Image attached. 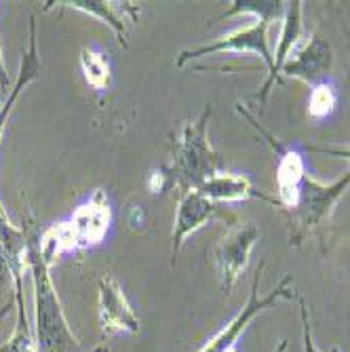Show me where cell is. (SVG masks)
I'll use <instances>...</instances> for the list:
<instances>
[{"mask_svg": "<svg viewBox=\"0 0 350 352\" xmlns=\"http://www.w3.org/2000/svg\"><path fill=\"white\" fill-rule=\"evenodd\" d=\"M211 120V104L205 106L199 120H188L184 124L182 138L175 144L173 161L154 175L161 177L163 190H177L184 197L186 192L199 190L207 179L221 171V156L211 148L207 129Z\"/></svg>", "mask_w": 350, "mask_h": 352, "instance_id": "obj_1", "label": "cell"}, {"mask_svg": "<svg viewBox=\"0 0 350 352\" xmlns=\"http://www.w3.org/2000/svg\"><path fill=\"white\" fill-rule=\"evenodd\" d=\"M300 302V314H302V327H304V352H316L314 344H312V336H310V321H308V308L304 304L302 298H298Z\"/></svg>", "mask_w": 350, "mask_h": 352, "instance_id": "obj_21", "label": "cell"}, {"mask_svg": "<svg viewBox=\"0 0 350 352\" xmlns=\"http://www.w3.org/2000/svg\"><path fill=\"white\" fill-rule=\"evenodd\" d=\"M199 192L203 197H207L213 203H239V201H249V199H256V201H264L268 205H272L274 209H278V201L276 197L266 195L264 190L256 188L251 184L249 177L239 175V173H226V171H219L217 175H213L211 179H207Z\"/></svg>", "mask_w": 350, "mask_h": 352, "instance_id": "obj_12", "label": "cell"}, {"mask_svg": "<svg viewBox=\"0 0 350 352\" xmlns=\"http://www.w3.org/2000/svg\"><path fill=\"white\" fill-rule=\"evenodd\" d=\"M348 188H350V171L331 184H321L312 179L310 175L304 177L296 205L292 209L281 211L289 223V232H292L289 236L294 247H300L302 241L331 215L336 203L344 197V192Z\"/></svg>", "mask_w": 350, "mask_h": 352, "instance_id": "obj_3", "label": "cell"}, {"mask_svg": "<svg viewBox=\"0 0 350 352\" xmlns=\"http://www.w3.org/2000/svg\"><path fill=\"white\" fill-rule=\"evenodd\" d=\"M300 34H302V3H300V0H294V3H287V11H285V17H283L278 45H276V51L272 55V61H274L272 72L266 76V80L262 82L260 93H258L260 106L266 104L272 87L278 82V74H281V70L285 66V61H287L294 55V47H296Z\"/></svg>", "mask_w": 350, "mask_h": 352, "instance_id": "obj_13", "label": "cell"}, {"mask_svg": "<svg viewBox=\"0 0 350 352\" xmlns=\"http://www.w3.org/2000/svg\"><path fill=\"white\" fill-rule=\"evenodd\" d=\"M70 223L76 234L78 249H89V247L100 245L110 226V207H108L104 192L98 190L85 205H80L74 211Z\"/></svg>", "mask_w": 350, "mask_h": 352, "instance_id": "obj_11", "label": "cell"}, {"mask_svg": "<svg viewBox=\"0 0 350 352\" xmlns=\"http://www.w3.org/2000/svg\"><path fill=\"white\" fill-rule=\"evenodd\" d=\"M308 152H316V154H325V156H333V158H344V161H350V148H333V146H306Z\"/></svg>", "mask_w": 350, "mask_h": 352, "instance_id": "obj_22", "label": "cell"}, {"mask_svg": "<svg viewBox=\"0 0 350 352\" xmlns=\"http://www.w3.org/2000/svg\"><path fill=\"white\" fill-rule=\"evenodd\" d=\"M100 323L108 336L140 331V318L114 276L100 278Z\"/></svg>", "mask_w": 350, "mask_h": 352, "instance_id": "obj_10", "label": "cell"}, {"mask_svg": "<svg viewBox=\"0 0 350 352\" xmlns=\"http://www.w3.org/2000/svg\"><path fill=\"white\" fill-rule=\"evenodd\" d=\"M331 63H333L331 45L319 34V32H314V34L306 41V45L294 57L285 61L281 74L300 78V80L308 82L310 87H314V85L327 80Z\"/></svg>", "mask_w": 350, "mask_h": 352, "instance_id": "obj_9", "label": "cell"}, {"mask_svg": "<svg viewBox=\"0 0 350 352\" xmlns=\"http://www.w3.org/2000/svg\"><path fill=\"white\" fill-rule=\"evenodd\" d=\"M338 104V93L336 87L327 80L314 85L310 91V98H308V116L314 120H323L327 118Z\"/></svg>", "mask_w": 350, "mask_h": 352, "instance_id": "obj_20", "label": "cell"}, {"mask_svg": "<svg viewBox=\"0 0 350 352\" xmlns=\"http://www.w3.org/2000/svg\"><path fill=\"white\" fill-rule=\"evenodd\" d=\"M237 112L241 116H245L249 120V124L256 129L260 135L266 138V142L270 144V148L274 150V154L278 156L276 161V201H278V211L283 209H292L298 201L300 195V186L304 182L306 173V165H304V158L298 150L292 148H285L283 144H278L264 126L253 118L241 104H237Z\"/></svg>", "mask_w": 350, "mask_h": 352, "instance_id": "obj_6", "label": "cell"}, {"mask_svg": "<svg viewBox=\"0 0 350 352\" xmlns=\"http://www.w3.org/2000/svg\"><path fill=\"white\" fill-rule=\"evenodd\" d=\"M221 217L226 219L228 226L237 223L239 219L234 217V213H230L226 207H221L219 203L209 201L207 197H203L199 190L186 192L184 197H179V205H177V213H175V223H173V234H171V258L175 264V255L179 253L184 241L197 232L199 228H203L207 221Z\"/></svg>", "mask_w": 350, "mask_h": 352, "instance_id": "obj_8", "label": "cell"}, {"mask_svg": "<svg viewBox=\"0 0 350 352\" xmlns=\"http://www.w3.org/2000/svg\"><path fill=\"white\" fill-rule=\"evenodd\" d=\"M80 68H83V74H85V80L89 87L93 89H108L110 82H112V74H110V63L106 61V57L100 53V51H93L89 47H85L80 51Z\"/></svg>", "mask_w": 350, "mask_h": 352, "instance_id": "obj_19", "label": "cell"}, {"mask_svg": "<svg viewBox=\"0 0 350 352\" xmlns=\"http://www.w3.org/2000/svg\"><path fill=\"white\" fill-rule=\"evenodd\" d=\"M262 268H264V262H260L258 270H256V276H253V283H251V292H249V300L245 304V308L232 318V321L221 329L201 352H232L237 350V340L239 336L247 329V325L256 318L262 310H268L270 306H274L278 300H289L294 298V289H289V283H292V276L285 274L278 285L274 289L268 294V296H260L258 287H260V274H262Z\"/></svg>", "mask_w": 350, "mask_h": 352, "instance_id": "obj_4", "label": "cell"}, {"mask_svg": "<svg viewBox=\"0 0 350 352\" xmlns=\"http://www.w3.org/2000/svg\"><path fill=\"white\" fill-rule=\"evenodd\" d=\"M228 53V51H237V53H253L258 55L268 68V74L272 72V53H270V47H268V23L264 21H258L249 28H243V30H237V32H230V34L221 36L209 45H203V47H197V49H188V51H182L175 59V66L177 68H184L188 61H193L197 57H205V55H215V53Z\"/></svg>", "mask_w": 350, "mask_h": 352, "instance_id": "obj_7", "label": "cell"}, {"mask_svg": "<svg viewBox=\"0 0 350 352\" xmlns=\"http://www.w3.org/2000/svg\"><path fill=\"white\" fill-rule=\"evenodd\" d=\"M41 241V251L45 255V260L49 262V266L59 258L61 253H70L78 249L76 243V234L70 221H59L49 226L43 234H39Z\"/></svg>", "mask_w": 350, "mask_h": 352, "instance_id": "obj_17", "label": "cell"}, {"mask_svg": "<svg viewBox=\"0 0 350 352\" xmlns=\"http://www.w3.org/2000/svg\"><path fill=\"white\" fill-rule=\"evenodd\" d=\"M316 352H319V350H316ZM331 352H340V350H338V348H333V350H331Z\"/></svg>", "mask_w": 350, "mask_h": 352, "instance_id": "obj_26", "label": "cell"}, {"mask_svg": "<svg viewBox=\"0 0 350 352\" xmlns=\"http://www.w3.org/2000/svg\"><path fill=\"white\" fill-rule=\"evenodd\" d=\"M285 11H287V3H283V0H234L224 13L215 17V21L224 17H234L241 13H251L258 17V21H264L270 25L272 21L283 19Z\"/></svg>", "mask_w": 350, "mask_h": 352, "instance_id": "obj_18", "label": "cell"}, {"mask_svg": "<svg viewBox=\"0 0 350 352\" xmlns=\"http://www.w3.org/2000/svg\"><path fill=\"white\" fill-rule=\"evenodd\" d=\"M61 7H70L76 11H83L91 17L102 19L106 25H110L114 30V34L118 38V43L122 47H127V28H124V19L129 17L131 21L138 19L140 7L131 5V3H106V0H61L57 3Z\"/></svg>", "mask_w": 350, "mask_h": 352, "instance_id": "obj_15", "label": "cell"}, {"mask_svg": "<svg viewBox=\"0 0 350 352\" xmlns=\"http://www.w3.org/2000/svg\"><path fill=\"white\" fill-rule=\"evenodd\" d=\"M260 239V230L253 221H237L230 226L228 234L213 249L215 268L221 280L224 294H230L237 278L247 268L249 253Z\"/></svg>", "mask_w": 350, "mask_h": 352, "instance_id": "obj_5", "label": "cell"}, {"mask_svg": "<svg viewBox=\"0 0 350 352\" xmlns=\"http://www.w3.org/2000/svg\"><path fill=\"white\" fill-rule=\"evenodd\" d=\"M285 350H287V340H281L278 346L274 348V352H285Z\"/></svg>", "mask_w": 350, "mask_h": 352, "instance_id": "obj_24", "label": "cell"}, {"mask_svg": "<svg viewBox=\"0 0 350 352\" xmlns=\"http://www.w3.org/2000/svg\"><path fill=\"white\" fill-rule=\"evenodd\" d=\"M9 87V74H7V68H5V59H3V49H0V89L7 91Z\"/></svg>", "mask_w": 350, "mask_h": 352, "instance_id": "obj_23", "label": "cell"}, {"mask_svg": "<svg viewBox=\"0 0 350 352\" xmlns=\"http://www.w3.org/2000/svg\"><path fill=\"white\" fill-rule=\"evenodd\" d=\"M15 283V310H17V321H15V331L11 338L0 344V352H41L36 344V336L30 327L28 314H25V300H23V285H21V274L13 276Z\"/></svg>", "mask_w": 350, "mask_h": 352, "instance_id": "obj_16", "label": "cell"}, {"mask_svg": "<svg viewBox=\"0 0 350 352\" xmlns=\"http://www.w3.org/2000/svg\"><path fill=\"white\" fill-rule=\"evenodd\" d=\"M28 270L34 283V336L41 352H83L80 342L70 331L57 292L49 274V262L41 251L39 234L28 241Z\"/></svg>", "mask_w": 350, "mask_h": 352, "instance_id": "obj_2", "label": "cell"}, {"mask_svg": "<svg viewBox=\"0 0 350 352\" xmlns=\"http://www.w3.org/2000/svg\"><path fill=\"white\" fill-rule=\"evenodd\" d=\"M41 57H39V49H36V21L34 17H30V28H28V49L23 51L21 55V61H19V72H17V80L9 93V98L3 102V106H0V140H3V131L7 126V120L19 100V95L23 93V89L34 82L39 76H41Z\"/></svg>", "mask_w": 350, "mask_h": 352, "instance_id": "obj_14", "label": "cell"}, {"mask_svg": "<svg viewBox=\"0 0 350 352\" xmlns=\"http://www.w3.org/2000/svg\"><path fill=\"white\" fill-rule=\"evenodd\" d=\"M91 352H110V350H108L106 346H98V348H93Z\"/></svg>", "mask_w": 350, "mask_h": 352, "instance_id": "obj_25", "label": "cell"}]
</instances>
